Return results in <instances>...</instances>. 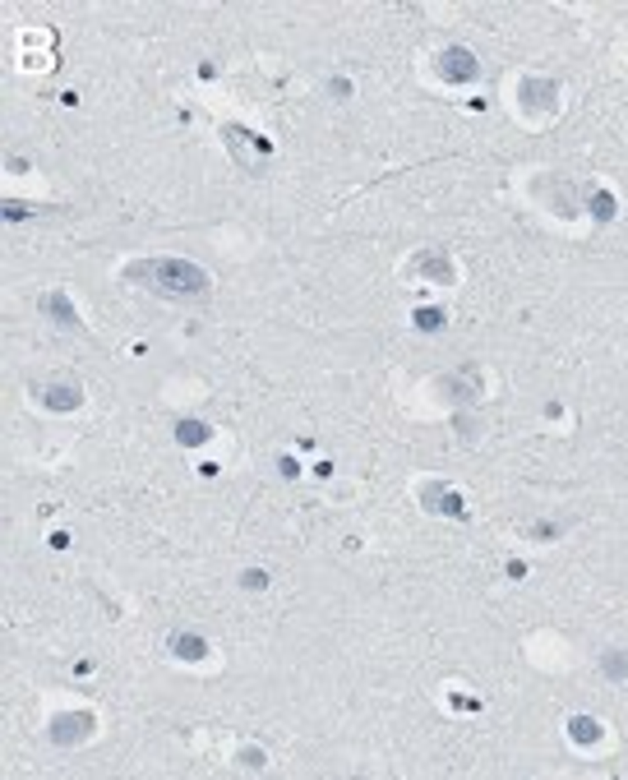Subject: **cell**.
Instances as JSON below:
<instances>
[{
  "mask_svg": "<svg viewBox=\"0 0 628 780\" xmlns=\"http://www.w3.org/2000/svg\"><path fill=\"white\" fill-rule=\"evenodd\" d=\"M125 277H148L144 286H157V291H171V296H194L208 286V273L194 264H180V259H153V264H130Z\"/></svg>",
  "mask_w": 628,
  "mask_h": 780,
  "instance_id": "1",
  "label": "cell"
},
{
  "mask_svg": "<svg viewBox=\"0 0 628 780\" xmlns=\"http://www.w3.org/2000/svg\"><path fill=\"white\" fill-rule=\"evenodd\" d=\"M439 74L453 79V83H472V79L481 74V65H476V55L467 51V46H448V51L439 55Z\"/></svg>",
  "mask_w": 628,
  "mask_h": 780,
  "instance_id": "2",
  "label": "cell"
},
{
  "mask_svg": "<svg viewBox=\"0 0 628 780\" xmlns=\"http://www.w3.org/2000/svg\"><path fill=\"white\" fill-rule=\"evenodd\" d=\"M88 725H93V715H55V729H51V739L55 744H79V739L88 734Z\"/></svg>",
  "mask_w": 628,
  "mask_h": 780,
  "instance_id": "3",
  "label": "cell"
},
{
  "mask_svg": "<svg viewBox=\"0 0 628 780\" xmlns=\"http://www.w3.org/2000/svg\"><path fill=\"white\" fill-rule=\"evenodd\" d=\"M46 407H79V388H46Z\"/></svg>",
  "mask_w": 628,
  "mask_h": 780,
  "instance_id": "4",
  "label": "cell"
},
{
  "mask_svg": "<svg viewBox=\"0 0 628 780\" xmlns=\"http://www.w3.org/2000/svg\"><path fill=\"white\" fill-rule=\"evenodd\" d=\"M573 739H577V744H596V739H601V725L587 720V715H577V720H573Z\"/></svg>",
  "mask_w": 628,
  "mask_h": 780,
  "instance_id": "5",
  "label": "cell"
},
{
  "mask_svg": "<svg viewBox=\"0 0 628 780\" xmlns=\"http://www.w3.org/2000/svg\"><path fill=\"white\" fill-rule=\"evenodd\" d=\"M171 647H176V656H185V660H199L203 651H208V647H203V638H176Z\"/></svg>",
  "mask_w": 628,
  "mask_h": 780,
  "instance_id": "6",
  "label": "cell"
},
{
  "mask_svg": "<svg viewBox=\"0 0 628 780\" xmlns=\"http://www.w3.org/2000/svg\"><path fill=\"white\" fill-rule=\"evenodd\" d=\"M203 439H208V425H199V420L180 425V443H203Z\"/></svg>",
  "mask_w": 628,
  "mask_h": 780,
  "instance_id": "7",
  "label": "cell"
},
{
  "mask_svg": "<svg viewBox=\"0 0 628 780\" xmlns=\"http://www.w3.org/2000/svg\"><path fill=\"white\" fill-rule=\"evenodd\" d=\"M416 323H420V328H439V314H434V309H420Z\"/></svg>",
  "mask_w": 628,
  "mask_h": 780,
  "instance_id": "8",
  "label": "cell"
},
{
  "mask_svg": "<svg viewBox=\"0 0 628 780\" xmlns=\"http://www.w3.org/2000/svg\"><path fill=\"white\" fill-rule=\"evenodd\" d=\"M241 582H245V586H264L268 577H264V572H254V568H250V572H245V577H241Z\"/></svg>",
  "mask_w": 628,
  "mask_h": 780,
  "instance_id": "9",
  "label": "cell"
}]
</instances>
